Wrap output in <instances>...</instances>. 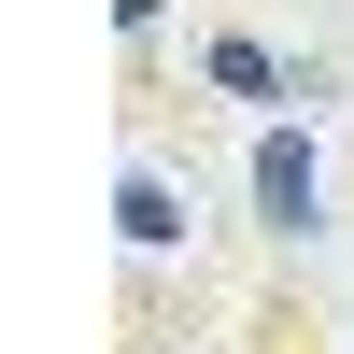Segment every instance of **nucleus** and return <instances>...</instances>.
Instances as JSON below:
<instances>
[{
    "instance_id": "f257e3e1",
    "label": "nucleus",
    "mask_w": 354,
    "mask_h": 354,
    "mask_svg": "<svg viewBox=\"0 0 354 354\" xmlns=\"http://www.w3.org/2000/svg\"><path fill=\"white\" fill-rule=\"evenodd\" d=\"M255 198H270V227H312V142H298V128L255 142Z\"/></svg>"
},
{
    "instance_id": "f03ea898",
    "label": "nucleus",
    "mask_w": 354,
    "mask_h": 354,
    "mask_svg": "<svg viewBox=\"0 0 354 354\" xmlns=\"http://www.w3.org/2000/svg\"><path fill=\"white\" fill-rule=\"evenodd\" d=\"M113 227H128L142 255H170V241H185V198H170L156 170H128V185H113Z\"/></svg>"
},
{
    "instance_id": "7ed1b4c3",
    "label": "nucleus",
    "mask_w": 354,
    "mask_h": 354,
    "mask_svg": "<svg viewBox=\"0 0 354 354\" xmlns=\"http://www.w3.org/2000/svg\"><path fill=\"white\" fill-rule=\"evenodd\" d=\"M213 85H227V100H270L283 71H270V43H241V28H227V43H213Z\"/></svg>"
},
{
    "instance_id": "20e7f679",
    "label": "nucleus",
    "mask_w": 354,
    "mask_h": 354,
    "mask_svg": "<svg viewBox=\"0 0 354 354\" xmlns=\"http://www.w3.org/2000/svg\"><path fill=\"white\" fill-rule=\"evenodd\" d=\"M113 15H128V28H156V15H170V0H113Z\"/></svg>"
}]
</instances>
